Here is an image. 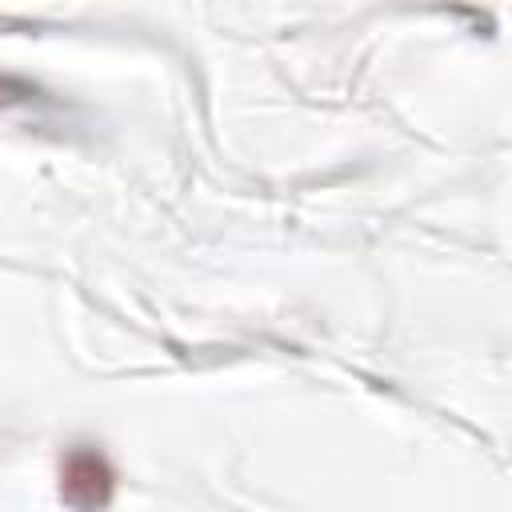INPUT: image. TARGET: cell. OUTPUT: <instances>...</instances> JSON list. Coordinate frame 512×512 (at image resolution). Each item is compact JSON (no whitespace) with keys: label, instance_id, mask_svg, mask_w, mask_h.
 <instances>
[{"label":"cell","instance_id":"6da1fadb","mask_svg":"<svg viewBox=\"0 0 512 512\" xmlns=\"http://www.w3.org/2000/svg\"><path fill=\"white\" fill-rule=\"evenodd\" d=\"M112 488V472L96 452H76L64 464V496L72 504H104Z\"/></svg>","mask_w":512,"mask_h":512}]
</instances>
